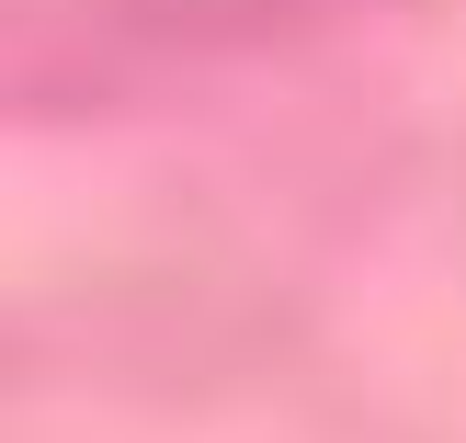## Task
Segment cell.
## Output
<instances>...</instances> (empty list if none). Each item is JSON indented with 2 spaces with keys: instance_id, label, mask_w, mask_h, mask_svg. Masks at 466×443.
I'll return each mask as SVG.
<instances>
[{
  "instance_id": "cell-1",
  "label": "cell",
  "mask_w": 466,
  "mask_h": 443,
  "mask_svg": "<svg viewBox=\"0 0 466 443\" xmlns=\"http://www.w3.org/2000/svg\"><path fill=\"white\" fill-rule=\"evenodd\" d=\"M353 0H0V91L23 103H148V91L285 45Z\"/></svg>"
}]
</instances>
